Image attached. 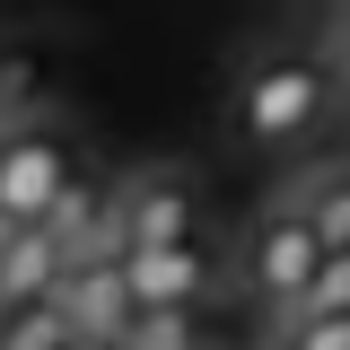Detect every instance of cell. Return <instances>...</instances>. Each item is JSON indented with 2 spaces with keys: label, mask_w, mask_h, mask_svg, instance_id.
Listing matches in <instances>:
<instances>
[{
  "label": "cell",
  "mask_w": 350,
  "mask_h": 350,
  "mask_svg": "<svg viewBox=\"0 0 350 350\" xmlns=\"http://www.w3.org/2000/svg\"><path fill=\"white\" fill-rule=\"evenodd\" d=\"M324 105H333V62H306V53H271L245 70L237 88V131L254 140V149H289L306 131L324 123Z\"/></svg>",
  "instance_id": "6da1fadb"
},
{
  "label": "cell",
  "mask_w": 350,
  "mask_h": 350,
  "mask_svg": "<svg viewBox=\"0 0 350 350\" xmlns=\"http://www.w3.org/2000/svg\"><path fill=\"white\" fill-rule=\"evenodd\" d=\"M324 254H333V237L315 228V211H306V202H280V211H262L254 237H245V289H254L262 306H280V315H298L306 289H315V271H324Z\"/></svg>",
  "instance_id": "7a4b0ae2"
},
{
  "label": "cell",
  "mask_w": 350,
  "mask_h": 350,
  "mask_svg": "<svg viewBox=\"0 0 350 350\" xmlns=\"http://www.w3.org/2000/svg\"><path fill=\"white\" fill-rule=\"evenodd\" d=\"M79 175H70V149H62V131L44 123H0V219H53V202L70 193Z\"/></svg>",
  "instance_id": "3957f363"
},
{
  "label": "cell",
  "mask_w": 350,
  "mask_h": 350,
  "mask_svg": "<svg viewBox=\"0 0 350 350\" xmlns=\"http://www.w3.org/2000/svg\"><path fill=\"white\" fill-rule=\"evenodd\" d=\"M202 228V193L193 175H131L114 193V245H167Z\"/></svg>",
  "instance_id": "277c9868"
},
{
  "label": "cell",
  "mask_w": 350,
  "mask_h": 350,
  "mask_svg": "<svg viewBox=\"0 0 350 350\" xmlns=\"http://www.w3.org/2000/svg\"><path fill=\"white\" fill-rule=\"evenodd\" d=\"M62 306H70V324L79 333H131V315H140V289H131V262L123 245H96L62 271Z\"/></svg>",
  "instance_id": "5b68a950"
},
{
  "label": "cell",
  "mask_w": 350,
  "mask_h": 350,
  "mask_svg": "<svg viewBox=\"0 0 350 350\" xmlns=\"http://www.w3.org/2000/svg\"><path fill=\"white\" fill-rule=\"evenodd\" d=\"M140 306H202L211 289V245L202 237H167V245H123Z\"/></svg>",
  "instance_id": "8992f818"
},
{
  "label": "cell",
  "mask_w": 350,
  "mask_h": 350,
  "mask_svg": "<svg viewBox=\"0 0 350 350\" xmlns=\"http://www.w3.org/2000/svg\"><path fill=\"white\" fill-rule=\"evenodd\" d=\"M70 262H79V245L62 237V219H27V228L0 245V306H18V298H53Z\"/></svg>",
  "instance_id": "52a82bcc"
},
{
  "label": "cell",
  "mask_w": 350,
  "mask_h": 350,
  "mask_svg": "<svg viewBox=\"0 0 350 350\" xmlns=\"http://www.w3.org/2000/svg\"><path fill=\"white\" fill-rule=\"evenodd\" d=\"M70 333H79V324H70L62 289H53V298H18V306H0V350H62Z\"/></svg>",
  "instance_id": "ba28073f"
},
{
  "label": "cell",
  "mask_w": 350,
  "mask_h": 350,
  "mask_svg": "<svg viewBox=\"0 0 350 350\" xmlns=\"http://www.w3.org/2000/svg\"><path fill=\"white\" fill-rule=\"evenodd\" d=\"M123 350H202V306H140Z\"/></svg>",
  "instance_id": "9c48e42d"
},
{
  "label": "cell",
  "mask_w": 350,
  "mask_h": 350,
  "mask_svg": "<svg viewBox=\"0 0 350 350\" xmlns=\"http://www.w3.org/2000/svg\"><path fill=\"white\" fill-rule=\"evenodd\" d=\"M298 202L315 211V228H324L333 245H350V167H324V175L298 193Z\"/></svg>",
  "instance_id": "30bf717a"
},
{
  "label": "cell",
  "mask_w": 350,
  "mask_h": 350,
  "mask_svg": "<svg viewBox=\"0 0 350 350\" xmlns=\"http://www.w3.org/2000/svg\"><path fill=\"white\" fill-rule=\"evenodd\" d=\"M280 350H350V306H298Z\"/></svg>",
  "instance_id": "8fae6325"
},
{
  "label": "cell",
  "mask_w": 350,
  "mask_h": 350,
  "mask_svg": "<svg viewBox=\"0 0 350 350\" xmlns=\"http://www.w3.org/2000/svg\"><path fill=\"white\" fill-rule=\"evenodd\" d=\"M62 350H123V333H70Z\"/></svg>",
  "instance_id": "7c38bea8"
},
{
  "label": "cell",
  "mask_w": 350,
  "mask_h": 350,
  "mask_svg": "<svg viewBox=\"0 0 350 350\" xmlns=\"http://www.w3.org/2000/svg\"><path fill=\"white\" fill-rule=\"evenodd\" d=\"M342 53H350V9H342Z\"/></svg>",
  "instance_id": "4fadbf2b"
}]
</instances>
